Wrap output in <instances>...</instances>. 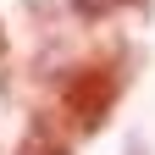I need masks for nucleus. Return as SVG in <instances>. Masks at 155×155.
<instances>
[{"instance_id":"f257e3e1","label":"nucleus","mask_w":155,"mask_h":155,"mask_svg":"<svg viewBox=\"0 0 155 155\" xmlns=\"http://www.w3.org/2000/svg\"><path fill=\"white\" fill-rule=\"evenodd\" d=\"M122 94H127V55L122 50L89 55V61H78L55 83V122L72 139H89V133H100L111 122V111L122 105Z\"/></svg>"},{"instance_id":"f03ea898","label":"nucleus","mask_w":155,"mask_h":155,"mask_svg":"<svg viewBox=\"0 0 155 155\" xmlns=\"http://www.w3.org/2000/svg\"><path fill=\"white\" fill-rule=\"evenodd\" d=\"M11 155H72V133L55 122V111H39L33 122H28V133L17 139Z\"/></svg>"},{"instance_id":"7ed1b4c3","label":"nucleus","mask_w":155,"mask_h":155,"mask_svg":"<svg viewBox=\"0 0 155 155\" xmlns=\"http://www.w3.org/2000/svg\"><path fill=\"white\" fill-rule=\"evenodd\" d=\"M122 6H133V0H78L83 17H111V11H122Z\"/></svg>"},{"instance_id":"20e7f679","label":"nucleus","mask_w":155,"mask_h":155,"mask_svg":"<svg viewBox=\"0 0 155 155\" xmlns=\"http://www.w3.org/2000/svg\"><path fill=\"white\" fill-rule=\"evenodd\" d=\"M0 61H6V22H0Z\"/></svg>"}]
</instances>
